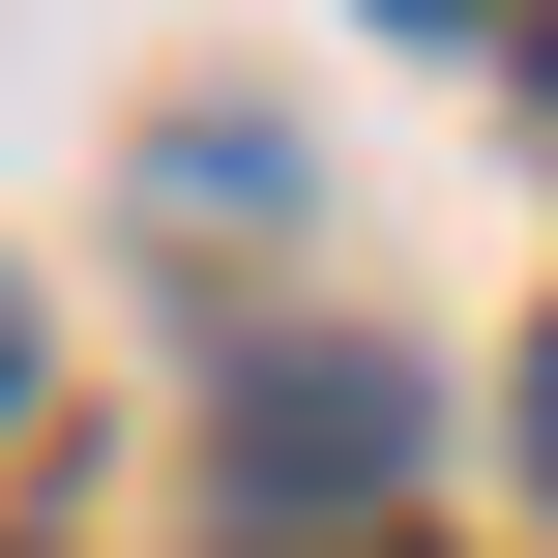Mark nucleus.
Returning <instances> with one entry per match:
<instances>
[{"label": "nucleus", "instance_id": "nucleus-2", "mask_svg": "<svg viewBox=\"0 0 558 558\" xmlns=\"http://www.w3.org/2000/svg\"><path fill=\"white\" fill-rule=\"evenodd\" d=\"M383 29H500V0H383Z\"/></svg>", "mask_w": 558, "mask_h": 558}, {"label": "nucleus", "instance_id": "nucleus-1", "mask_svg": "<svg viewBox=\"0 0 558 558\" xmlns=\"http://www.w3.org/2000/svg\"><path fill=\"white\" fill-rule=\"evenodd\" d=\"M0 412H29V294H0Z\"/></svg>", "mask_w": 558, "mask_h": 558}, {"label": "nucleus", "instance_id": "nucleus-4", "mask_svg": "<svg viewBox=\"0 0 558 558\" xmlns=\"http://www.w3.org/2000/svg\"><path fill=\"white\" fill-rule=\"evenodd\" d=\"M530 88H558V29H530Z\"/></svg>", "mask_w": 558, "mask_h": 558}, {"label": "nucleus", "instance_id": "nucleus-3", "mask_svg": "<svg viewBox=\"0 0 558 558\" xmlns=\"http://www.w3.org/2000/svg\"><path fill=\"white\" fill-rule=\"evenodd\" d=\"M530 471H558V353H530Z\"/></svg>", "mask_w": 558, "mask_h": 558}]
</instances>
